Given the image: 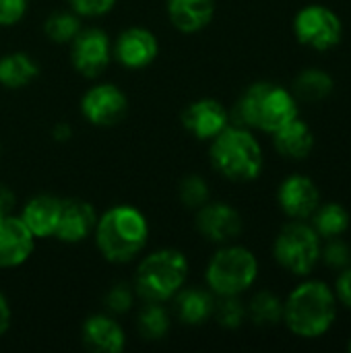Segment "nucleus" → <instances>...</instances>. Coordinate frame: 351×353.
<instances>
[{"mask_svg":"<svg viewBox=\"0 0 351 353\" xmlns=\"http://www.w3.org/2000/svg\"><path fill=\"white\" fill-rule=\"evenodd\" d=\"M337 296L333 288L319 279L302 281L283 300V325L300 339L325 337L337 321Z\"/></svg>","mask_w":351,"mask_h":353,"instance_id":"obj_1","label":"nucleus"},{"mask_svg":"<svg viewBox=\"0 0 351 353\" xmlns=\"http://www.w3.org/2000/svg\"><path fill=\"white\" fill-rule=\"evenodd\" d=\"M95 244L110 263H130L147 246L149 223L145 215L130 205L108 209L95 223Z\"/></svg>","mask_w":351,"mask_h":353,"instance_id":"obj_2","label":"nucleus"},{"mask_svg":"<svg viewBox=\"0 0 351 353\" xmlns=\"http://www.w3.org/2000/svg\"><path fill=\"white\" fill-rule=\"evenodd\" d=\"M298 103L292 89L261 81L242 93L234 108V118L240 126L273 134L300 116Z\"/></svg>","mask_w":351,"mask_h":353,"instance_id":"obj_3","label":"nucleus"},{"mask_svg":"<svg viewBox=\"0 0 351 353\" xmlns=\"http://www.w3.org/2000/svg\"><path fill=\"white\" fill-rule=\"evenodd\" d=\"M211 165L232 182H252L265 165L263 147L246 126H228L211 141Z\"/></svg>","mask_w":351,"mask_h":353,"instance_id":"obj_4","label":"nucleus"},{"mask_svg":"<svg viewBox=\"0 0 351 353\" xmlns=\"http://www.w3.org/2000/svg\"><path fill=\"white\" fill-rule=\"evenodd\" d=\"M186 275L188 261L180 250H155L139 263L134 275V292L145 302L163 304L184 288Z\"/></svg>","mask_w":351,"mask_h":353,"instance_id":"obj_5","label":"nucleus"},{"mask_svg":"<svg viewBox=\"0 0 351 353\" xmlns=\"http://www.w3.org/2000/svg\"><path fill=\"white\" fill-rule=\"evenodd\" d=\"M259 277V261L252 250L244 246H223L219 248L207 265V285L213 294L240 296L254 285Z\"/></svg>","mask_w":351,"mask_h":353,"instance_id":"obj_6","label":"nucleus"},{"mask_svg":"<svg viewBox=\"0 0 351 353\" xmlns=\"http://www.w3.org/2000/svg\"><path fill=\"white\" fill-rule=\"evenodd\" d=\"M321 248L323 240L314 228L308 221L292 219L279 230L273 242V256L283 271L308 277L321 263Z\"/></svg>","mask_w":351,"mask_h":353,"instance_id":"obj_7","label":"nucleus"},{"mask_svg":"<svg viewBox=\"0 0 351 353\" xmlns=\"http://www.w3.org/2000/svg\"><path fill=\"white\" fill-rule=\"evenodd\" d=\"M296 39L310 50L329 52L337 48L343 39L341 17L325 4H306L294 17Z\"/></svg>","mask_w":351,"mask_h":353,"instance_id":"obj_8","label":"nucleus"},{"mask_svg":"<svg viewBox=\"0 0 351 353\" xmlns=\"http://www.w3.org/2000/svg\"><path fill=\"white\" fill-rule=\"evenodd\" d=\"M112 60V46L101 29H81L70 41V62L87 79L99 77Z\"/></svg>","mask_w":351,"mask_h":353,"instance_id":"obj_9","label":"nucleus"},{"mask_svg":"<svg viewBox=\"0 0 351 353\" xmlns=\"http://www.w3.org/2000/svg\"><path fill=\"white\" fill-rule=\"evenodd\" d=\"M81 112L93 126H114L128 112L126 95L110 83L91 87L81 99Z\"/></svg>","mask_w":351,"mask_h":353,"instance_id":"obj_10","label":"nucleus"},{"mask_svg":"<svg viewBox=\"0 0 351 353\" xmlns=\"http://www.w3.org/2000/svg\"><path fill=\"white\" fill-rule=\"evenodd\" d=\"M277 205L285 217L308 221L321 205V190L312 178L304 174H292L277 188Z\"/></svg>","mask_w":351,"mask_h":353,"instance_id":"obj_11","label":"nucleus"},{"mask_svg":"<svg viewBox=\"0 0 351 353\" xmlns=\"http://www.w3.org/2000/svg\"><path fill=\"white\" fill-rule=\"evenodd\" d=\"M197 230L209 242L228 244L242 234V217L225 203H205L197 209Z\"/></svg>","mask_w":351,"mask_h":353,"instance_id":"obj_12","label":"nucleus"},{"mask_svg":"<svg viewBox=\"0 0 351 353\" xmlns=\"http://www.w3.org/2000/svg\"><path fill=\"white\" fill-rule=\"evenodd\" d=\"M157 52H159L157 37L145 27L124 29L112 48V54L116 56V60L124 68H132V70L149 66L157 58Z\"/></svg>","mask_w":351,"mask_h":353,"instance_id":"obj_13","label":"nucleus"},{"mask_svg":"<svg viewBox=\"0 0 351 353\" xmlns=\"http://www.w3.org/2000/svg\"><path fill=\"white\" fill-rule=\"evenodd\" d=\"M182 124L192 137L201 141H213L219 132H223L230 126V112L223 108L221 101L205 97L190 103L184 110Z\"/></svg>","mask_w":351,"mask_h":353,"instance_id":"obj_14","label":"nucleus"},{"mask_svg":"<svg viewBox=\"0 0 351 353\" xmlns=\"http://www.w3.org/2000/svg\"><path fill=\"white\" fill-rule=\"evenodd\" d=\"M95 223H97V213L93 205L81 199H62L54 238L66 244L83 242L95 230Z\"/></svg>","mask_w":351,"mask_h":353,"instance_id":"obj_15","label":"nucleus"},{"mask_svg":"<svg viewBox=\"0 0 351 353\" xmlns=\"http://www.w3.org/2000/svg\"><path fill=\"white\" fill-rule=\"evenodd\" d=\"M35 246V236L23 223L21 217L0 215V269H12L23 265Z\"/></svg>","mask_w":351,"mask_h":353,"instance_id":"obj_16","label":"nucleus"},{"mask_svg":"<svg viewBox=\"0 0 351 353\" xmlns=\"http://www.w3.org/2000/svg\"><path fill=\"white\" fill-rule=\"evenodd\" d=\"M83 345L93 353H120L126 345V337L114 319L95 314L83 325Z\"/></svg>","mask_w":351,"mask_h":353,"instance_id":"obj_17","label":"nucleus"},{"mask_svg":"<svg viewBox=\"0 0 351 353\" xmlns=\"http://www.w3.org/2000/svg\"><path fill=\"white\" fill-rule=\"evenodd\" d=\"M273 147L281 157L292 161H302L314 149V132L298 116L285 126H281L277 132H273Z\"/></svg>","mask_w":351,"mask_h":353,"instance_id":"obj_18","label":"nucleus"},{"mask_svg":"<svg viewBox=\"0 0 351 353\" xmlns=\"http://www.w3.org/2000/svg\"><path fill=\"white\" fill-rule=\"evenodd\" d=\"M215 14V0H168V17L182 33L205 29Z\"/></svg>","mask_w":351,"mask_h":353,"instance_id":"obj_19","label":"nucleus"},{"mask_svg":"<svg viewBox=\"0 0 351 353\" xmlns=\"http://www.w3.org/2000/svg\"><path fill=\"white\" fill-rule=\"evenodd\" d=\"M60 203H62V199H58V196L39 194V196H33L23 207L21 219L35 238L54 236V230L58 223V213H60Z\"/></svg>","mask_w":351,"mask_h":353,"instance_id":"obj_20","label":"nucleus"},{"mask_svg":"<svg viewBox=\"0 0 351 353\" xmlns=\"http://www.w3.org/2000/svg\"><path fill=\"white\" fill-rule=\"evenodd\" d=\"M174 298H176V314L182 323L197 327L213 319V308H215L213 294L201 288H188V290H180Z\"/></svg>","mask_w":351,"mask_h":353,"instance_id":"obj_21","label":"nucleus"},{"mask_svg":"<svg viewBox=\"0 0 351 353\" xmlns=\"http://www.w3.org/2000/svg\"><path fill=\"white\" fill-rule=\"evenodd\" d=\"M333 89H335V81L323 68H304L294 79V85H292L294 97L298 101H306V103L325 101L327 97H331Z\"/></svg>","mask_w":351,"mask_h":353,"instance_id":"obj_22","label":"nucleus"},{"mask_svg":"<svg viewBox=\"0 0 351 353\" xmlns=\"http://www.w3.org/2000/svg\"><path fill=\"white\" fill-rule=\"evenodd\" d=\"M350 211L339 203H321L310 215V225L314 228L321 240L343 236L350 230Z\"/></svg>","mask_w":351,"mask_h":353,"instance_id":"obj_23","label":"nucleus"},{"mask_svg":"<svg viewBox=\"0 0 351 353\" xmlns=\"http://www.w3.org/2000/svg\"><path fill=\"white\" fill-rule=\"evenodd\" d=\"M37 64L25 52H12L0 58V85L6 89L27 87L37 77Z\"/></svg>","mask_w":351,"mask_h":353,"instance_id":"obj_24","label":"nucleus"},{"mask_svg":"<svg viewBox=\"0 0 351 353\" xmlns=\"http://www.w3.org/2000/svg\"><path fill=\"white\" fill-rule=\"evenodd\" d=\"M246 316L257 327H275L283 321V300L273 292H259L252 296L246 308Z\"/></svg>","mask_w":351,"mask_h":353,"instance_id":"obj_25","label":"nucleus"},{"mask_svg":"<svg viewBox=\"0 0 351 353\" xmlns=\"http://www.w3.org/2000/svg\"><path fill=\"white\" fill-rule=\"evenodd\" d=\"M170 331V316L159 302H147L139 314V333L145 339L157 341L163 339Z\"/></svg>","mask_w":351,"mask_h":353,"instance_id":"obj_26","label":"nucleus"},{"mask_svg":"<svg viewBox=\"0 0 351 353\" xmlns=\"http://www.w3.org/2000/svg\"><path fill=\"white\" fill-rule=\"evenodd\" d=\"M81 31V21L77 12H54L43 23V33L54 43H70Z\"/></svg>","mask_w":351,"mask_h":353,"instance_id":"obj_27","label":"nucleus"},{"mask_svg":"<svg viewBox=\"0 0 351 353\" xmlns=\"http://www.w3.org/2000/svg\"><path fill=\"white\" fill-rule=\"evenodd\" d=\"M213 319L223 329H238L246 319V306L240 302V296H221V300L215 302Z\"/></svg>","mask_w":351,"mask_h":353,"instance_id":"obj_28","label":"nucleus"},{"mask_svg":"<svg viewBox=\"0 0 351 353\" xmlns=\"http://www.w3.org/2000/svg\"><path fill=\"white\" fill-rule=\"evenodd\" d=\"M321 263H325L329 269L343 271L345 267L351 265V248L350 244L339 236L331 240H323L321 248Z\"/></svg>","mask_w":351,"mask_h":353,"instance_id":"obj_29","label":"nucleus"},{"mask_svg":"<svg viewBox=\"0 0 351 353\" xmlns=\"http://www.w3.org/2000/svg\"><path fill=\"white\" fill-rule=\"evenodd\" d=\"M180 201L188 209H201L209 203V186L201 176H188L180 184Z\"/></svg>","mask_w":351,"mask_h":353,"instance_id":"obj_30","label":"nucleus"},{"mask_svg":"<svg viewBox=\"0 0 351 353\" xmlns=\"http://www.w3.org/2000/svg\"><path fill=\"white\" fill-rule=\"evenodd\" d=\"M132 290L124 283L114 285L108 294H106V308L114 314H124L132 308Z\"/></svg>","mask_w":351,"mask_h":353,"instance_id":"obj_31","label":"nucleus"},{"mask_svg":"<svg viewBox=\"0 0 351 353\" xmlns=\"http://www.w3.org/2000/svg\"><path fill=\"white\" fill-rule=\"evenodd\" d=\"M72 12H77L79 17H101V14H108L116 0H68Z\"/></svg>","mask_w":351,"mask_h":353,"instance_id":"obj_32","label":"nucleus"},{"mask_svg":"<svg viewBox=\"0 0 351 353\" xmlns=\"http://www.w3.org/2000/svg\"><path fill=\"white\" fill-rule=\"evenodd\" d=\"M27 12V0H0V27L19 23Z\"/></svg>","mask_w":351,"mask_h":353,"instance_id":"obj_33","label":"nucleus"},{"mask_svg":"<svg viewBox=\"0 0 351 353\" xmlns=\"http://www.w3.org/2000/svg\"><path fill=\"white\" fill-rule=\"evenodd\" d=\"M333 292L337 296V302L351 310V265L345 267L343 271H339Z\"/></svg>","mask_w":351,"mask_h":353,"instance_id":"obj_34","label":"nucleus"},{"mask_svg":"<svg viewBox=\"0 0 351 353\" xmlns=\"http://www.w3.org/2000/svg\"><path fill=\"white\" fill-rule=\"evenodd\" d=\"M8 327H10V306L4 294L0 292V337L8 331Z\"/></svg>","mask_w":351,"mask_h":353,"instance_id":"obj_35","label":"nucleus"},{"mask_svg":"<svg viewBox=\"0 0 351 353\" xmlns=\"http://www.w3.org/2000/svg\"><path fill=\"white\" fill-rule=\"evenodd\" d=\"M12 207H14V194L6 186H0V215H8Z\"/></svg>","mask_w":351,"mask_h":353,"instance_id":"obj_36","label":"nucleus"},{"mask_svg":"<svg viewBox=\"0 0 351 353\" xmlns=\"http://www.w3.org/2000/svg\"><path fill=\"white\" fill-rule=\"evenodd\" d=\"M52 134H54V139L56 141H68L70 139V134H72V128L68 126V124H64V122H60V124H56L54 128H52Z\"/></svg>","mask_w":351,"mask_h":353,"instance_id":"obj_37","label":"nucleus"},{"mask_svg":"<svg viewBox=\"0 0 351 353\" xmlns=\"http://www.w3.org/2000/svg\"><path fill=\"white\" fill-rule=\"evenodd\" d=\"M350 352H351V339H350Z\"/></svg>","mask_w":351,"mask_h":353,"instance_id":"obj_38","label":"nucleus"}]
</instances>
